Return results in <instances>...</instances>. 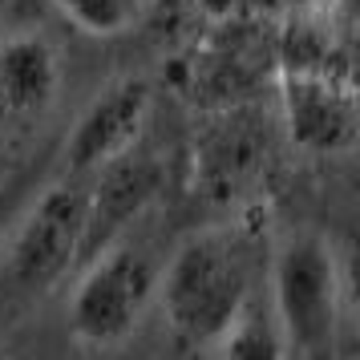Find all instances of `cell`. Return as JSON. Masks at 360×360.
<instances>
[{
  "mask_svg": "<svg viewBox=\"0 0 360 360\" xmlns=\"http://www.w3.org/2000/svg\"><path fill=\"white\" fill-rule=\"evenodd\" d=\"M271 316L288 360H332L344 311V271L324 235H292L271 259Z\"/></svg>",
  "mask_w": 360,
  "mask_h": 360,
  "instance_id": "2",
  "label": "cell"
},
{
  "mask_svg": "<svg viewBox=\"0 0 360 360\" xmlns=\"http://www.w3.org/2000/svg\"><path fill=\"white\" fill-rule=\"evenodd\" d=\"M158 267L142 247L117 239L82 267L69 300V328L85 348H117L134 336L154 304Z\"/></svg>",
  "mask_w": 360,
  "mask_h": 360,
  "instance_id": "4",
  "label": "cell"
},
{
  "mask_svg": "<svg viewBox=\"0 0 360 360\" xmlns=\"http://www.w3.org/2000/svg\"><path fill=\"white\" fill-rule=\"evenodd\" d=\"M279 117L288 142L311 158L352 154L360 130V105L352 69H276Z\"/></svg>",
  "mask_w": 360,
  "mask_h": 360,
  "instance_id": "5",
  "label": "cell"
},
{
  "mask_svg": "<svg viewBox=\"0 0 360 360\" xmlns=\"http://www.w3.org/2000/svg\"><path fill=\"white\" fill-rule=\"evenodd\" d=\"M263 158H267V134L243 101L219 105L202 138H195V174L214 195H227L251 182Z\"/></svg>",
  "mask_w": 360,
  "mask_h": 360,
  "instance_id": "8",
  "label": "cell"
},
{
  "mask_svg": "<svg viewBox=\"0 0 360 360\" xmlns=\"http://www.w3.org/2000/svg\"><path fill=\"white\" fill-rule=\"evenodd\" d=\"M158 308L182 348L211 352L214 340L251 304V247L239 231H198L158 276Z\"/></svg>",
  "mask_w": 360,
  "mask_h": 360,
  "instance_id": "1",
  "label": "cell"
},
{
  "mask_svg": "<svg viewBox=\"0 0 360 360\" xmlns=\"http://www.w3.org/2000/svg\"><path fill=\"white\" fill-rule=\"evenodd\" d=\"M214 360H288V344L279 336V324L271 308H263V304H247L239 316H235V324L214 340Z\"/></svg>",
  "mask_w": 360,
  "mask_h": 360,
  "instance_id": "10",
  "label": "cell"
},
{
  "mask_svg": "<svg viewBox=\"0 0 360 360\" xmlns=\"http://www.w3.org/2000/svg\"><path fill=\"white\" fill-rule=\"evenodd\" d=\"M202 8H207L211 17H231V13L239 8V0H202Z\"/></svg>",
  "mask_w": 360,
  "mask_h": 360,
  "instance_id": "13",
  "label": "cell"
},
{
  "mask_svg": "<svg viewBox=\"0 0 360 360\" xmlns=\"http://www.w3.org/2000/svg\"><path fill=\"white\" fill-rule=\"evenodd\" d=\"M162 191V166L146 154H122L85 179V235H82V263L98 251L126 239V231L138 214Z\"/></svg>",
  "mask_w": 360,
  "mask_h": 360,
  "instance_id": "7",
  "label": "cell"
},
{
  "mask_svg": "<svg viewBox=\"0 0 360 360\" xmlns=\"http://www.w3.org/2000/svg\"><path fill=\"white\" fill-rule=\"evenodd\" d=\"M49 4L89 37H122L138 25L146 0H49Z\"/></svg>",
  "mask_w": 360,
  "mask_h": 360,
  "instance_id": "11",
  "label": "cell"
},
{
  "mask_svg": "<svg viewBox=\"0 0 360 360\" xmlns=\"http://www.w3.org/2000/svg\"><path fill=\"white\" fill-rule=\"evenodd\" d=\"M85 179L65 174L29 202L4 247V283L20 300L49 295L82 263Z\"/></svg>",
  "mask_w": 360,
  "mask_h": 360,
  "instance_id": "3",
  "label": "cell"
},
{
  "mask_svg": "<svg viewBox=\"0 0 360 360\" xmlns=\"http://www.w3.org/2000/svg\"><path fill=\"white\" fill-rule=\"evenodd\" d=\"M61 89L57 49L41 33H13L0 41V114L37 117Z\"/></svg>",
  "mask_w": 360,
  "mask_h": 360,
  "instance_id": "9",
  "label": "cell"
},
{
  "mask_svg": "<svg viewBox=\"0 0 360 360\" xmlns=\"http://www.w3.org/2000/svg\"><path fill=\"white\" fill-rule=\"evenodd\" d=\"M8 219H13V211H8V198L0 195V235L8 231Z\"/></svg>",
  "mask_w": 360,
  "mask_h": 360,
  "instance_id": "14",
  "label": "cell"
},
{
  "mask_svg": "<svg viewBox=\"0 0 360 360\" xmlns=\"http://www.w3.org/2000/svg\"><path fill=\"white\" fill-rule=\"evenodd\" d=\"M20 8H25V0H0V29H8L20 17Z\"/></svg>",
  "mask_w": 360,
  "mask_h": 360,
  "instance_id": "12",
  "label": "cell"
},
{
  "mask_svg": "<svg viewBox=\"0 0 360 360\" xmlns=\"http://www.w3.org/2000/svg\"><path fill=\"white\" fill-rule=\"evenodd\" d=\"M300 4H332V0H300Z\"/></svg>",
  "mask_w": 360,
  "mask_h": 360,
  "instance_id": "15",
  "label": "cell"
},
{
  "mask_svg": "<svg viewBox=\"0 0 360 360\" xmlns=\"http://www.w3.org/2000/svg\"><path fill=\"white\" fill-rule=\"evenodd\" d=\"M154 89L146 77H117L85 105L77 126L65 142V174L89 179L94 170L114 162L138 146V138L150 122Z\"/></svg>",
  "mask_w": 360,
  "mask_h": 360,
  "instance_id": "6",
  "label": "cell"
}]
</instances>
